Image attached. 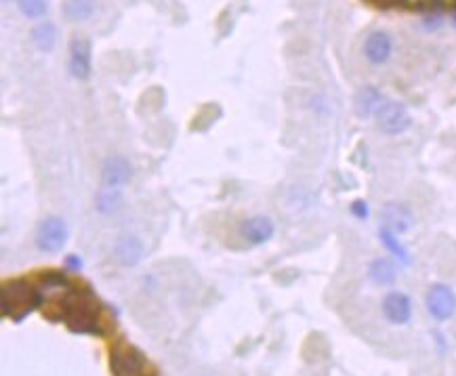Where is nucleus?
Masks as SVG:
<instances>
[{
  "label": "nucleus",
  "instance_id": "obj_1",
  "mask_svg": "<svg viewBox=\"0 0 456 376\" xmlns=\"http://www.w3.org/2000/svg\"><path fill=\"white\" fill-rule=\"evenodd\" d=\"M55 311L57 313L53 315V322H63L74 334H105L101 322V303L89 288H70L55 301Z\"/></svg>",
  "mask_w": 456,
  "mask_h": 376
},
{
  "label": "nucleus",
  "instance_id": "obj_2",
  "mask_svg": "<svg viewBox=\"0 0 456 376\" xmlns=\"http://www.w3.org/2000/svg\"><path fill=\"white\" fill-rule=\"evenodd\" d=\"M45 299L28 280H11L3 286V317H11L15 324L24 322L36 307H43Z\"/></svg>",
  "mask_w": 456,
  "mask_h": 376
},
{
  "label": "nucleus",
  "instance_id": "obj_3",
  "mask_svg": "<svg viewBox=\"0 0 456 376\" xmlns=\"http://www.w3.org/2000/svg\"><path fill=\"white\" fill-rule=\"evenodd\" d=\"M112 376H141L145 370V355L130 343L118 340L109 351Z\"/></svg>",
  "mask_w": 456,
  "mask_h": 376
},
{
  "label": "nucleus",
  "instance_id": "obj_4",
  "mask_svg": "<svg viewBox=\"0 0 456 376\" xmlns=\"http://www.w3.org/2000/svg\"><path fill=\"white\" fill-rule=\"evenodd\" d=\"M377 126L381 133L385 135H402L410 128L412 124V118H410V112L404 103L400 101H393V99H387L381 110L377 112Z\"/></svg>",
  "mask_w": 456,
  "mask_h": 376
},
{
  "label": "nucleus",
  "instance_id": "obj_5",
  "mask_svg": "<svg viewBox=\"0 0 456 376\" xmlns=\"http://www.w3.org/2000/svg\"><path fill=\"white\" fill-rule=\"evenodd\" d=\"M68 225L61 217H47L40 221L36 230V246L43 253L55 255L61 253V248L68 242Z\"/></svg>",
  "mask_w": 456,
  "mask_h": 376
},
{
  "label": "nucleus",
  "instance_id": "obj_6",
  "mask_svg": "<svg viewBox=\"0 0 456 376\" xmlns=\"http://www.w3.org/2000/svg\"><path fill=\"white\" fill-rule=\"evenodd\" d=\"M427 311L437 322H446L456 313V294L446 284H433L427 292Z\"/></svg>",
  "mask_w": 456,
  "mask_h": 376
},
{
  "label": "nucleus",
  "instance_id": "obj_7",
  "mask_svg": "<svg viewBox=\"0 0 456 376\" xmlns=\"http://www.w3.org/2000/svg\"><path fill=\"white\" fill-rule=\"evenodd\" d=\"M132 176V166L124 156H112L103 162L101 168V181L103 187H112V190H120Z\"/></svg>",
  "mask_w": 456,
  "mask_h": 376
},
{
  "label": "nucleus",
  "instance_id": "obj_8",
  "mask_svg": "<svg viewBox=\"0 0 456 376\" xmlns=\"http://www.w3.org/2000/svg\"><path fill=\"white\" fill-rule=\"evenodd\" d=\"M91 43L86 38H74L70 43V74L76 80H86L91 76Z\"/></svg>",
  "mask_w": 456,
  "mask_h": 376
},
{
  "label": "nucleus",
  "instance_id": "obj_9",
  "mask_svg": "<svg viewBox=\"0 0 456 376\" xmlns=\"http://www.w3.org/2000/svg\"><path fill=\"white\" fill-rule=\"evenodd\" d=\"M240 234L242 238L252 244V246H259V244H265L273 238L275 234V225L269 217L265 215H254L250 219H246L240 227Z\"/></svg>",
  "mask_w": 456,
  "mask_h": 376
},
{
  "label": "nucleus",
  "instance_id": "obj_10",
  "mask_svg": "<svg viewBox=\"0 0 456 376\" xmlns=\"http://www.w3.org/2000/svg\"><path fill=\"white\" fill-rule=\"evenodd\" d=\"M381 217H383V227L395 234H406L414 225L412 211L402 202H387L381 211Z\"/></svg>",
  "mask_w": 456,
  "mask_h": 376
},
{
  "label": "nucleus",
  "instance_id": "obj_11",
  "mask_svg": "<svg viewBox=\"0 0 456 376\" xmlns=\"http://www.w3.org/2000/svg\"><path fill=\"white\" fill-rule=\"evenodd\" d=\"M393 51V43L391 36L383 30H377L372 34H368V38L364 40V55L370 63L374 66H383L389 61Z\"/></svg>",
  "mask_w": 456,
  "mask_h": 376
},
{
  "label": "nucleus",
  "instance_id": "obj_12",
  "mask_svg": "<svg viewBox=\"0 0 456 376\" xmlns=\"http://www.w3.org/2000/svg\"><path fill=\"white\" fill-rule=\"evenodd\" d=\"M383 313L391 324H408L412 317V301L404 292H389L383 299Z\"/></svg>",
  "mask_w": 456,
  "mask_h": 376
},
{
  "label": "nucleus",
  "instance_id": "obj_13",
  "mask_svg": "<svg viewBox=\"0 0 456 376\" xmlns=\"http://www.w3.org/2000/svg\"><path fill=\"white\" fill-rule=\"evenodd\" d=\"M387 101V97L374 89V87H364L356 93V114L360 118H374L377 112L381 110V105Z\"/></svg>",
  "mask_w": 456,
  "mask_h": 376
},
{
  "label": "nucleus",
  "instance_id": "obj_14",
  "mask_svg": "<svg viewBox=\"0 0 456 376\" xmlns=\"http://www.w3.org/2000/svg\"><path fill=\"white\" fill-rule=\"evenodd\" d=\"M114 255L118 259V263L126 265V267H132L141 261L143 257V244L139 238L135 236H122L118 242H116V248H114Z\"/></svg>",
  "mask_w": 456,
  "mask_h": 376
},
{
  "label": "nucleus",
  "instance_id": "obj_15",
  "mask_svg": "<svg viewBox=\"0 0 456 376\" xmlns=\"http://www.w3.org/2000/svg\"><path fill=\"white\" fill-rule=\"evenodd\" d=\"M368 276L377 286H391L397 280V269L389 259H377L370 263Z\"/></svg>",
  "mask_w": 456,
  "mask_h": 376
},
{
  "label": "nucleus",
  "instance_id": "obj_16",
  "mask_svg": "<svg viewBox=\"0 0 456 376\" xmlns=\"http://www.w3.org/2000/svg\"><path fill=\"white\" fill-rule=\"evenodd\" d=\"M70 282L63 273L59 271H47L43 278H40V294L43 299H49V296H63L68 290H70Z\"/></svg>",
  "mask_w": 456,
  "mask_h": 376
},
{
  "label": "nucleus",
  "instance_id": "obj_17",
  "mask_svg": "<svg viewBox=\"0 0 456 376\" xmlns=\"http://www.w3.org/2000/svg\"><path fill=\"white\" fill-rule=\"evenodd\" d=\"M32 40H34V45H36L38 51H43V53L53 51V47H55V43H57V30H55V26H53L51 22L38 24V26L32 30Z\"/></svg>",
  "mask_w": 456,
  "mask_h": 376
},
{
  "label": "nucleus",
  "instance_id": "obj_18",
  "mask_svg": "<svg viewBox=\"0 0 456 376\" xmlns=\"http://www.w3.org/2000/svg\"><path fill=\"white\" fill-rule=\"evenodd\" d=\"M63 13L70 22H84L95 13V0H66Z\"/></svg>",
  "mask_w": 456,
  "mask_h": 376
},
{
  "label": "nucleus",
  "instance_id": "obj_19",
  "mask_svg": "<svg viewBox=\"0 0 456 376\" xmlns=\"http://www.w3.org/2000/svg\"><path fill=\"white\" fill-rule=\"evenodd\" d=\"M379 236H381L383 246H385L397 261H402L404 265L410 263V255H408V250L402 246V242L397 240V234H395V232H391V230H387V227H381V230H379Z\"/></svg>",
  "mask_w": 456,
  "mask_h": 376
},
{
  "label": "nucleus",
  "instance_id": "obj_20",
  "mask_svg": "<svg viewBox=\"0 0 456 376\" xmlns=\"http://www.w3.org/2000/svg\"><path fill=\"white\" fill-rule=\"evenodd\" d=\"M120 190H112V187H103V190L97 194V211L103 215L116 213L120 209Z\"/></svg>",
  "mask_w": 456,
  "mask_h": 376
},
{
  "label": "nucleus",
  "instance_id": "obj_21",
  "mask_svg": "<svg viewBox=\"0 0 456 376\" xmlns=\"http://www.w3.org/2000/svg\"><path fill=\"white\" fill-rule=\"evenodd\" d=\"M443 9H446L443 0H420V3H416V11L423 13L427 17V22H431V20L439 22Z\"/></svg>",
  "mask_w": 456,
  "mask_h": 376
},
{
  "label": "nucleus",
  "instance_id": "obj_22",
  "mask_svg": "<svg viewBox=\"0 0 456 376\" xmlns=\"http://www.w3.org/2000/svg\"><path fill=\"white\" fill-rule=\"evenodd\" d=\"M20 11L28 20H40L47 13V0H17Z\"/></svg>",
  "mask_w": 456,
  "mask_h": 376
},
{
  "label": "nucleus",
  "instance_id": "obj_23",
  "mask_svg": "<svg viewBox=\"0 0 456 376\" xmlns=\"http://www.w3.org/2000/svg\"><path fill=\"white\" fill-rule=\"evenodd\" d=\"M351 213H354L358 219H368V204L362 202V200H356V202L351 204Z\"/></svg>",
  "mask_w": 456,
  "mask_h": 376
},
{
  "label": "nucleus",
  "instance_id": "obj_24",
  "mask_svg": "<svg viewBox=\"0 0 456 376\" xmlns=\"http://www.w3.org/2000/svg\"><path fill=\"white\" fill-rule=\"evenodd\" d=\"M368 3H372L374 7L389 9V7H404V5H408V0H368Z\"/></svg>",
  "mask_w": 456,
  "mask_h": 376
},
{
  "label": "nucleus",
  "instance_id": "obj_25",
  "mask_svg": "<svg viewBox=\"0 0 456 376\" xmlns=\"http://www.w3.org/2000/svg\"><path fill=\"white\" fill-rule=\"evenodd\" d=\"M66 265L70 267V269H74V271H78L80 267H82V261L76 257V255H70L68 259H66Z\"/></svg>",
  "mask_w": 456,
  "mask_h": 376
},
{
  "label": "nucleus",
  "instance_id": "obj_26",
  "mask_svg": "<svg viewBox=\"0 0 456 376\" xmlns=\"http://www.w3.org/2000/svg\"><path fill=\"white\" fill-rule=\"evenodd\" d=\"M452 17H454V22H456V0L452 3Z\"/></svg>",
  "mask_w": 456,
  "mask_h": 376
},
{
  "label": "nucleus",
  "instance_id": "obj_27",
  "mask_svg": "<svg viewBox=\"0 0 456 376\" xmlns=\"http://www.w3.org/2000/svg\"><path fill=\"white\" fill-rule=\"evenodd\" d=\"M5 3H9V0H5Z\"/></svg>",
  "mask_w": 456,
  "mask_h": 376
}]
</instances>
